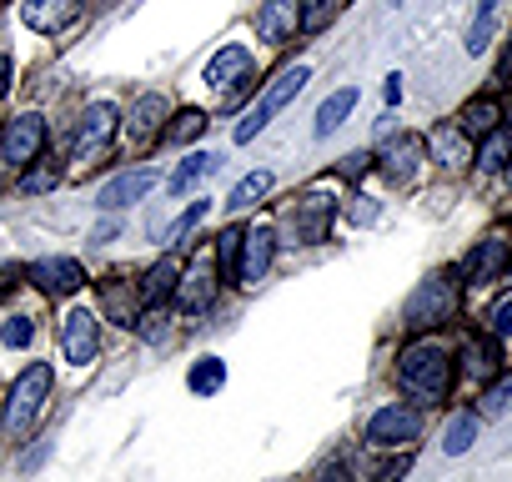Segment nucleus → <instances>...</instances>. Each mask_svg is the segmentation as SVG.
Wrapping results in <instances>:
<instances>
[{
	"label": "nucleus",
	"mask_w": 512,
	"mask_h": 482,
	"mask_svg": "<svg viewBox=\"0 0 512 482\" xmlns=\"http://www.w3.org/2000/svg\"><path fill=\"white\" fill-rule=\"evenodd\" d=\"M51 382H56L51 362H31V367L16 377V387H11V397H6V417H0V437H6V442H21V437L31 432L41 402L51 397Z\"/></svg>",
	"instance_id": "1"
},
{
	"label": "nucleus",
	"mask_w": 512,
	"mask_h": 482,
	"mask_svg": "<svg viewBox=\"0 0 512 482\" xmlns=\"http://www.w3.org/2000/svg\"><path fill=\"white\" fill-rule=\"evenodd\" d=\"M397 382H402L417 402H437V397H447V387H452V362H447V352L432 347V342L407 347V352L397 357Z\"/></svg>",
	"instance_id": "2"
},
{
	"label": "nucleus",
	"mask_w": 512,
	"mask_h": 482,
	"mask_svg": "<svg viewBox=\"0 0 512 482\" xmlns=\"http://www.w3.org/2000/svg\"><path fill=\"white\" fill-rule=\"evenodd\" d=\"M307 81H312V71H307V66H292V71H282V76H277V81H272L262 96H256V106L246 111V121L236 126V146L256 141V131H267V126H272V116H277L287 101H297V91H302Z\"/></svg>",
	"instance_id": "3"
},
{
	"label": "nucleus",
	"mask_w": 512,
	"mask_h": 482,
	"mask_svg": "<svg viewBox=\"0 0 512 482\" xmlns=\"http://www.w3.org/2000/svg\"><path fill=\"white\" fill-rule=\"evenodd\" d=\"M332 211H337V201H327L322 191L297 196V206L282 211V231H287V241H292V247H312V241H327V221H332Z\"/></svg>",
	"instance_id": "4"
},
{
	"label": "nucleus",
	"mask_w": 512,
	"mask_h": 482,
	"mask_svg": "<svg viewBox=\"0 0 512 482\" xmlns=\"http://www.w3.org/2000/svg\"><path fill=\"white\" fill-rule=\"evenodd\" d=\"M452 317H457V282L452 277H427L412 292V302H407V322L412 327H442Z\"/></svg>",
	"instance_id": "5"
},
{
	"label": "nucleus",
	"mask_w": 512,
	"mask_h": 482,
	"mask_svg": "<svg viewBox=\"0 0 512 482\" xmlns=\"http://www.w3.org/2000/svg\"><path fill=\"white\" fill-rule=\"evenodd\" d=\"M41 146H46V121L41 116H16V121H6V131H0V161H6L11 171L41 161Z\"/></svg>",
	"instance_id": "6"
},
{
	"label": "nucleus",
	"mask_w": 512,
	"mask_h": 482,
	"mask_svg": "<svg viewBox=\"0 0 512 482\" xmlns=\"http://www.w3.org/2000/svg\"><path fill=\"white\" fill-rule=\"evenodd\" d=\"M251 76H256V61H251L246 46H226V51H216L211 66H206V86H211V96H221V101L241 96Z\"/></svg>",
	"instance_id": "7"
},
{
	"label": "nucleus",
	"mask_w": 512,
	"mask_h": 482,
	"mask_svg": "<svg viewBox=\"0 0 512 482\" xmlns=\"http://www.w3.org/2000/svg\"><path fill=\"white\" fill-rule=\"evenodd\" d=\"M302 16H307V0H267V6L256 11V36L267 46H287L302 31Z\"/></svg>",
	"instance_id": "8"
},
{
	"label": "nucleus",
	"mask_w": 512,
	"mask_h": 482,
	"mask_svg": "<svg viewBox=\"0 0 512 482\" xmlns=\"http://www.w3.org/2000/svg\"><path fill=\"white\" fill-rule=\"evenodd\" d=\"M422 151H427V146H422L417 136H407V131H402V136H387V141L377 146V171H382L387 181L407 186V181L417 176V166H422Z\"/></svg>",
	"instance_id": "9"
},
{
	"label": "nucleus",
	"mask_w": 512,
	"mask_h": 482,
	"mask_svg": "<svg viewBox=\"0 0 512 482\" xmlns=\"http://www.w3.org/2000/svg\"><path fill=\"white\" fill-rule=\"evenodd\" d=\"M417 432H422L417 407H382L367 422V442L372 447H407V442H417Z\"/></svg>",
	"instance_id": "10"
},
{
	"label": "nucleus",
	"mask_w": 512,
	"mask_h": 482,
	"mask_svg": "<svg viewBox=\"0 0 512 482\" xmlns=\"http://www.w3.org/2000/svg\"><path fill=\"white\" fill-rule=\"evenodd\" d=\"M211 302H216L211 252H196V262L186 267V277H176V307H181V312H206Z\"/></svg>",
	"instance_id": "11"
},
{
	"label": "nucleus",
	"mask_w": 512,
	"mask_h": 482,
	"mask_svg": "<svg viewBox=\"0 0 512 482\" xmlns=\"http://www.w3.org/2000/svg\"><path fill=\"white\" fill-rule=\"evenodd\" d=\"M111 136H116V111H111L106 101L86 106V116H81V126H76V156H81V161H91L96 151H106V146H111Z\"/></svg>",
	"instance_id": "12"
},
{
	"label": "nucleus",
	"mask_w": 512,
	"mask_h": 482,
	"mask_svg": "<svg viewBox=\"0 0 512 482\" xmlns=\"http://www.w3.org/2000/svg\"><path fill=\"white\" fill-rule=\"evenodd\" d=\"M61 342H66V362H76V367L96 362V342H101L96 312H86V307L66 312V332H61Z\"/></svg>",
	"instance_id": "13"
},
{
	"label": "nucleus",
	"mask_w": 512,
	"mask_h": 482,
	"mask_svg": "<svg viewBox=\"0 0 512 482\" xmlns=\"http://www.w3.org/2000/svg\"><path fill=\"white\" fill-rule=\"evenodd\" d=\"M76 16H81V0H26V6H21V21L31 31H41V36L66 31Z\"/></svg>",
	"instance_id": "14"
},
{
	"label": "nucleus",
	"mask_w": 512,
	"mask_h": 482,
	"mask_svg": "<svg viewBox=\"0 0 512 482\" xmlns=\"http://www.w3.org/2000/svg\"><path fill=\"white\" fill-rule=\"evenodd\" d=\"M272 252H277V231L272 226H251L241 236V282H262L267 267H272Z\"/></svg>",
	"instance_id": "15"
},
{
	"label": "nucleus",
	"mask_w": 512,
	"mask_h": 482,
	"mask_svg": "<svg viewBox=\"0 0 512 482\" xmlns=\"http://www.w3.org/2000/svg\"><path fill=\"white\" fill-rule=\"evenodd\" d=\"M502 272H507V241H502V236L477 241V252L462 262V277H467V282H497Z\"/></svg>",
	"instance_id": "16"
},
{
	"label": "nucleus",
	"mask_w": 512,
	"mask_h": 482,
	"mask_svg": "<svg viewBox=\"0 0 512 482\" xmlns=\"http://www.w3.org/2000/svg\"><path fill=\"white\" fill-rule=\"evenodd\" d=\"M161 121H166V101H161V96H141V101L131 106V116H126L131 146H151V141L161 136Z\"/></svg>",
	"instance_id": "17"
},
{
	"label": "nucleus",
	"mask_w": 512,
	"mask_h": 482,
	"mask_svg": "<svg viewBox=\"0 0 512 482\" xmlns=\"http://www.w3.org/2000/svg\"><path fill=\"white\" fill-rule=\"evenodd\" d=\"M31 282L66 297V292H81V287H86V272H81L76 262H66V257H46V262L31 267Z\"/></svg>",
	"instance_id": "18"
},
{
	"label": "nucleus",
	"mask_w": 512,
	"mask_h": 482,
	"mask_svg": "<svg viewBox=\"0 0 512 482\" xmlns=\"http://www.w3.org/2000/svg\"><path fill=\"white\" fill-rule=\"evenodd\" d=\"M156 186V171H121L116 181H106L101 186V206H111V211H121V206H131V201H141L146 191Z\"/></svg>",
	"instance_id": "19"
},
{
	"label": "nucleus",
	"mask_w": 512,
	"mask_h": 482,
	"mask_svg": "<svg viewBox=\"0 0 512 482\" xmlns=\"http://www.w3.org/2000/svg\"><path fill=\"white\" fill-rule=\"evenodd\" d=\"M432 156H437L442 166H467V161H472V151H467V131L452 126V121L437 126V131H432Z\"/></svg>",
	"instance_id": "20"
},
{
	"label": "nucleus",
	"mask_w": 512,
	"mask_h": 482,
	"mask_svg": "<svg viewBox=\"0 0 512 482\" xmlns=\"http://www.w3.org/2000/svg\"><path fill=\"white\" fill-rule=\"evenodd\" d=\"M352 106H357V86H342L337 96H327L322 111H317V136H332V131L352 116Z\"/></svg>",
	"instance_id": "21"
},
{
	"label": "nucleus",
	"mask_w": 512,
	"mask_h": 482,
	"mask_svg": "<svg viewBox=\"0 0 512 482\" xmlns=\"http://www.w3.org/2000/svg\"><path fill=\"white\" fill-rule=\"evenodd\" d=\"M477 166H482V171H502V166H512V126L487 131V141H482V151H477Z\"/></svg>",
	"instance_id": "22"
},
{
	"label": "nucleus",
	"mask_w": 512,
	"mask_h": 482,
	"mask_svg": "<svg viewBox=\"0 0 512 482\" xmlns=\"http://www.w3.org/2000/svg\"><path fill=\"white\" fill-rule=\"evenodd\" d=\"M497 11H502V0H477V21H472V31H467V51H472V56H482V51L492 46Z\"/></svg>",
	"instance_id": "23"
},
{
	"label": "nucleus",
	"mask_w": 512,
	"mask_h": 482,
	"mask_svg": "<svg viewBox=\"0 0 512 482\" xmlns=\"http://www.w3.org/2000/svg\"><path fill=\"white\" fill-rule=\"evenodd\" d=\"M267 191H272V171H251V176H241V181H236V191L226 196V206H231V211H246V206L262 201Z\"/></svg>",
	"instance_id": "24"
},
{
	"label": "nucleus",
	"mask_w": 512,
	"mask_h": 482,
	"mask_svg": "<svg viewBox=\"0 0 512 482\" xmlns=\"http://www.w3.org/2000/svg\"><path fill=\"white\" fill-rule=\"evenodd\" d=\"M221 166V156H206V151H196V156H186L176 171H171V191H186V186H196L201 176H211Z\"/></svg>",
	"instance_id": "25"
},
{
	"label": "nucleus",
	"mask_w": 512,
	"mask_h": 482,
	"mask_svg": "<svg viewBox=\"0 0 512 482\" xmlns=\"http://www.w3.org/2000/svg\"><path fill=\"white\" fill-rule=\"evenodd\" d=\"M176 277H181V272H176V257H161V262L146 272V282H141V297H146V302H161V297L176 287Z\"/></svg>",
	"instance_id": "26"
},
{
	"label": "nucleus",
	"mask_w": 512,
	"mask_h": 482,
	"mask_svg": "<svg viewBox=\"0 0 512 482\" xmlns=\"http://www.w3.org/2000/svg\"><path fill=\"white\" fill-rule=\"evenodd\" d=\"M241 236H246V231H236V226H226V231L216 236V257H221V267H226L231 282H241V262H236V257H241Z\"/></svg>",
	"instance_id": "27"
},
{
	"label": "nucleus",
	"mask_w": 512,
	"mask_h": 482,
	"mask_svg": "<svg viewBox=\"0 0 512 482\" xmlns=\"http://www.w3.org/2000/svg\"><path fill=\"white\" fill-rule=\"evenodd\" d=\"M497 121H502V111H497V101H467V111H462V131H497Z\"/></svg>",
	"instance_id": "28"
},
{
	"label": "nucleus",
	"mask_w": 512,
	"mask_h": 482,
	"mask_svg": "<svg viewBox=\"0 0 512 482\" xmlns=\"http://www.w3.org/2000/svg\"><path fill=\"white\" fill-rule=\"evenodd\" d=\"M472 437H477V417H472V412H457V417L447 422V442H442V447L457 457V452L472 447Z\"/></svg>",
	"instance_id": "29"
},
{
	"label": "nucleus",
	"mask_w": 512,
	"mask_h": 482,
	"mask_svg": "<svg viewBox=\"0 0 512 482\" xmlns=\"http://www.w3.org/2000/svg\"><path fill=\"white\" fill-rule=\"evenodd\" d=\"M201 131H206V116H201V111H181V116L166 126V141H171V146H186V141H196Z\"/></svg>",
	"instance_id": "30"
},
{
	"label": "nucleus",
	"mask_w": 512,
	"mask_h": 482,
	"mask_svg": "<svg viewBox=\"0 0 512 482\" xmlns=\"http://www.w3.org/2000/svg\"><path fill=\"white\" fill-rule=\"evenodd\" d=\"M221 387H226V367L216 357H206V362L191 367V392H221Z\"/></svg>",
	"instance_id": "31"
},
{
	"label": "nucleus",
	"mask_w": 512,
	"mask_h": 482,
	"mask_svg": "<svg viewBox=\"0 0 512 482\" xmlns=\"http://www.w3.org/2000/svg\"><path fill=\"white\" fill-rule=\"evenodd\" d=\"M482 412H487V417H507V412H512V372L497 377V382L482 392Z\"/></svg>",
	"instance_id": "32"
},
{
	"label": "nucleus",
	"mask_w": 512,
	"mask_h": 482,
	"mask_svg": "<svg viewBox=\"0 0 512 482\" xmlns=\"http://www.w3.org/2000/svg\"><path fill=\"white\" fill-rule=\"evenodd\" d=\"M497 362H502L497 337H492V342H467V372H477V377H482V372H492Z\"/></svg>",
	"instance_id": "33"
},
{
	"label": "nucleus",
	"mask_w": 512,
	"mask_h": 482,
	"mask_svg": "<svg viewBox=\"0 0 512 482\" xmlns=\"http://www.w3.org/2000/svg\"><path fill=\"white\" fill-rule=\"evenodd\" d=\"M56 181H61V166H56V161H41L36 171H26L21 186H26V191H46V186H56Z\"/></svg>",
	"instance_id": "34"
},
{
	"label": "nucleus",
	"mask_w": 512,
	"mask_h": 482,
	"mask_svg": "<svg viewBox=\"0 0 512 482\" xmlns=\"http://www.w3.org/2000/svg\"><path fill=\"white\" fill-rule=\"evenodd\" d=\"M0 337H6V347H31V337H36V327H31L26 317H11L6 327H0Z\"/></svg>",
	"instance_id": "35"
},
{
	"label": "nucleus",
	"mask_w": 512,
	"mask_h": 482,
	"mask_svg": "<svg viewBox=\"0 0 512 482\" xmlns=\"http://www.w3.org/2000/svg\"><path fill=\"white\" fill-rule=\"evenodd\" d=\"M337 6H342V0H317V6L302 16V26H307V31H322V26L332 21V11H337Z\"/></svg>",
	"instance_id": "36"
},
{
	"label": "nucleus",
	"mask_w": 512,
	"mask_h": 482,
	"mask_svg": "<svg viewBox=\"0 0 512 482\" xmlns=\"http://www.w3.org/2000/svg\"><path fill=\"white\" fill-rule=\"evenodd\" d=\"M492 337H512V297L492 307Z\"/></svg>",
	"instance_id": "37"
},
{
	"label": "nucleus",
	"mask_w": 512,
	"mask_h": 482,
	"mask_svg": "<svg viewBox=\"0 0 512 482\" xmlns=\"http://www.w3.org/2000/svg\"><path fill=\"white\" fill-rule=\"evenodd\" d=\"M106 307H111L116 317H126V322H136V312H131V297H126V287H111V292H106Z\"/></svg>",
	"instance_id": "38"
},
{
	"label": "nucleus",
	"mask_w": 512,
	"mask_h": 482,
	"mask_svg": "<svg viewBox=\"0 0 512 482\" xmlns=\"http://www.w3.org/2000/svg\"><path fill=\"white\" fill-rule=\"evenodd\" d=\"M201 216H206V201H196V206H191V211H186V216L176 221V231H171V241H181V236H186V231H191V226H196Z\"/></svg>",
	"instance_id": "39"
},
{
	"label": "nucleus",
	"mask_w": 512,
	"mask_h": 482,
	"mask_svg": "<svg viewBox=\"0 0 512 482\" xmlns=\"http://www.w3.org/2000/svg\"><path fill=\"white\" fill-rule=\"evenodd\" d=\"M317 482H352V477H347V467L337 462V467H322V472H317Z\"/></svg>",
	"instance_id": "40"
},
{
	"label": "nucleus",
	"mask_w": 512,
	"mask_h": 482,
	"mask_svg": "<svg viewBox=\"0 0 512 482\" xmlns=\"http://www.w3.org/2000/svg\"><path fill=\"white\" fill-rule=\"evenodd\" d=\"M11 71H16V66H11V56H6V51H0V96H6V91H11Z\"/></svg>",
	"instance_id": "41"
},
{
	"label": "nucleus",
	"mask_w": 512,
	"mask_h": 482,
	"mask_svg": "<svg viewBox=\"0 0 512 482\" xmlns=\"http://www.w3.org/2000/svg\"><path fill=\"white\" fill-rule=\"evenodd\" d=\"M502 81H512V41H507V51H502V66H497V86Z\"/></svg>",
	"instance_id": "42"
},
{
	"label": "nucleus",
	"mask_w": 512,
	"mask_h": 482,
	"mask_svg": "<svg viewBox=\"0 0 512 482\" xmlns=\"http://www.w3.org/2000/svg\"><path fill=\"white\" fill-rule=\"evenodd\" d=\"M141 332H146V337H161V312H151V317H141Z\"/></svg>",
	"instance_id": "43"
},
{
	"label": "nucleus",
	"mask_w": 512,
	"mask_h": 482,
	"mask_svg": "<svg viewBox=\"0 0 512 482\" xmlns=\"http://www.w3.org/2000/svg\"><path fill=\"white\" fill-rule=\"evenodd\" d=\"M407 472V457H397V462H387V472H382V482H397Z\"/></svg>",
	"instance_id": "44"
},
{
	"label": "nucleus",
	"mask_w": 512,
	"mask_h": 482,
	"mask_svg": "<svg viewBox=\"0 0 512 482\" xmlns=\"http://www.w3.org/2000/svg\"><path fill=\"white\" fill-rule=\"evenodd\" d=\"M507 267H512V262H507Z\"/></svg>",
	"instance_id": "45"
}]
</instances>
